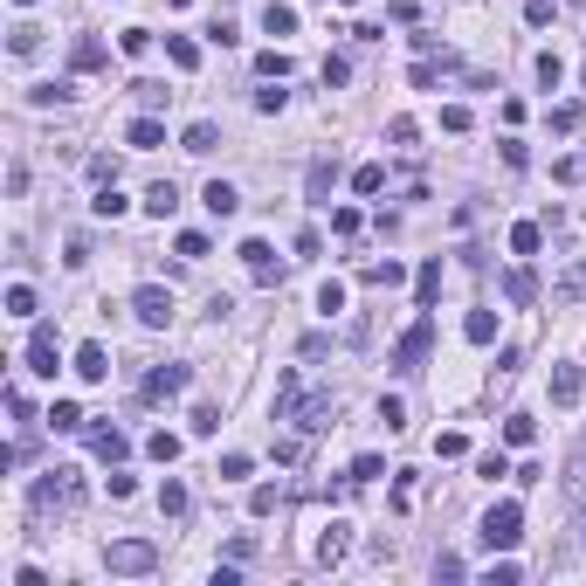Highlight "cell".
Returning a JSON list of instances; mask_svg holds the SVG:
<instances>
[{
  "label": "cell",
  "mask_w": 586,
  "mask_h": 586,
  "mask_svg": "<svg viewBox=\"0 0 586 586\" xmlns=\"http://www.w3.org/2000/svg\"><path fill=\"white\" fill-rule=\"evenodd\" d=\"M256 77L283 83V77H290V55H283V49H263V55H256Z\"/></svg>",
  "instance_id": "obj_29"
},
{
  "label": "cell",
  "mask_w": 586,
  "mask_h": 586,
  "mask_svg": "<svg viewBox=\"0 0 586 586\" xmlns=\"http://www.w3.org/2000/svg\"><path fill=\"white\" fill-rule=\"evenodd\" d=\"M400 276H407L400 263H366V283H373V290H394Z\"/></svg>",
  "instance_id": "obj_38"
},
{
  "label": "cell",
  "mask_w": 586,
  "mask_h": 586,
  "mask_svg": "<svg viewBox=\"0 0 586 586\" xmlns=\"http://www.w3.org/2000/svg\"><path fill=\"white\" fill-rule=\"evenodd\" d=\"M580 166H586V159H580Z\"/></svg>",
  "instance_id": "obj_60"
},
{
  "label": "cell",
  "mask_w": 586,
  "mask_h": 586,
  "mask_svg": "<svg viewBox=\"0 0 586 586\" xmlns=\"http://www.w3.org/2000/svg\"><path fill=\"white\" fill-rule=\"evenodd\" d=\"M187 483H159V517H187Z\"/></svg>",
  "instance_id": "obj_26"
},
{
  "label": "cell",
  "mask_w": 586,
  "mask_h": 586,
  "mask_svg": "<svg viewBox=\"0 0 586 586\" xmlns=\"http://www.w3.org/2000/svg\"><path fill=\"white\" fill-rule=\"evenodd\" d=\"M346 552H352V538H346V525H331V532H324V538H318V566H338V559H346Z\"/></svg>",
  "instance_id": "obj_22"
},
{
  "label": "cell",
  "mask_w": 586,
  "mask_h": 586,
  "mask_svg": "<svg viewBox=\"0 0 586 586\" xmlns=\"http://www.w3.org/2000/svg\"><path fill=\"white\" fill-rule=\"evenodd\" d=\"M462 573H469V566L455 559V552H442V559H435V580H462Z\"/></svg>",
  "instance_id": "obj_54"
},
{
  "label": "cell",
  "mask_w": 586,
  "mask_h": 586,
  "mask_svg": "<svg viewBox=\"0 0 586 586\" xmlns=\"http://www.w3.org/2000/svg\"><path fill=\"white\" fill-rule=\"evenodd\" d=\"M346 7H359V0H346Z\"/></svg>",
  "instance_id": "obj_58"
},
{
  "label": "cell",
  "mask_w": 586,
  "mask_h": 586,
  "mask_svg": "<svg viewBox=\"0 0 586 586\" xmlns=\"http://www.w3.org/2000/svg\"><path fill=\"white\" fill-rule=\"evenodd\" d=\"M14 7H28V0H14Z\"/></svg>",
  "instance_id": "obj_59"
},
{
  "label": "cell",
  "mask_w": 586,
  "mask_h": 586,
  "mask_svg": "<svg viewBox=\"0 0 586 586\" xmlns=\"http://www.w3.org/2000/svg\"><path fill=\"white\" fill-rule=\"evenodd\" d=\"M187 387H193L187 366H152L145 373V400H173V394H187Z\"/></svg>",
  "instance_id": "obj_9"
},
{
  "label": "cell",
  "mask_w": 586,
  "mask_h": 586,
  "mask_svg": "<svg viewBox=\"0 0 586 586\" xmlns=\"http://www.w3.org/2000/svg\"><path fill=\"white\" fill-rule=\"evenodd\" d=\"M49 427H55V435H83V427H90V414H83L77 400H55V407H49Z\"/></svg>",
  "instance_id": "obj_14"
},
{
  "label": "cell",
  "mask_w": 586,
  "mask_h": 586,
  "mask_svg": "<svg viewBox=\"0 0 586 586\" xmlns=\"http://www.w3.org/2000/svg\"><path fill=\"white\" fill-rule=\"evenodd\" d=\"M566 504H573V510H586V455L573 462V469H566Z\"/></svg>",
  "instance_id": "obj_32"
},
{
  "label": "cell",
  "mask_w": 586,
  "mask_h": 586,
  "mask_svg": "<svg viewBox=\"0 0 586 586\" xmlns=\"http://www.w3.org/2000/svg\"><path fill=\"white\" fill-rule=\"evenodd\" d=\"M90 208L104 214V221H118V214L132 208V200H125V193H118V180H104V187H97V200H90Z\"/></svg>",
  "instance_id": "obj_28"
},
{
  "label": "cell",
  "mask_w": 586,
  "mask_h": 586,
  "mask_svg": "<svg viewBox=\"0 0 586 586\" xmlns=\"http://www.w3.org/2000/svg\"><path fill=\"white\" fill-rule=\"evenodd\" d=\"M483 580H490V586H517V566H510V559H497L490 573H483Z\"/></svg>",
  "instance_id": "obj_56"
},
{
  "label": "cell",
  "mask_w": 586,
  "mask_h": 586,
  "mask_svg": "<svg viewBox=\"0 0 586 586\" xmlns=\"http://www.w3.org/2000/svg\"><path fill=\"white\" fill-rule=\"evenodd\" d=\"M145 455H152V462H180V435H152V442H145Z\"/></svg>",
  "instance_id": "obj_37"
},
{
  "label": "cell",
  "mask_w": 586,
  "mask_h": 586,
  "mask_svg": "<svg viewBox=\"0 0 586 586\" xmlns=\"http://www.w3.org/2000/svg\"><path fill=\"white\" fill-rule=\"evenodd\" d=\"M248 469H256V455H221V469H214V476H221V483H241V476H248Z\"/></svg>",
  "instance_id": "obj_33"
},
{
  "label": "cell",
  "mask_w": 586,
  "mask_h": 586,
  "mask_svg": "<svg viewBox=\"0 0 586 586\" xmlns=\"http://www.w3.org/2000/svg\"><path fill=\"white\" fill-rule=\"evenodd\" d=\"M532 69H538V83H545V90H559V83H566V62H559V55H552V49L538 55Z\"/></svg>",
  "instance_id": "obj_34"
},
{
  "label": "cell",
  "mask_w": 586,
  "mask_h": 586,
  "mask_svg": "<svg viewBox=\"0 0 586 586\" xmlns=\"http://www.w3.org/2000/svg\"><path fill=\"white\" fill-rule=\"evenodd\" d=\"M414 297H421V311L442 297V256H435V263H421V276H414Z\"/></svg>",
  "instance_id": "obj_23"
},
{
  "label": "cell",
  "mask_w": 586,
  "mask_h": 586,
  "mask_svg": "<svg viewBox=\"0 0 586 586\" xmlns=\"http://www.w3.org/2000/svg\"><path fill=\"white\" fill-rule=\"evenodd\" d=\"M346 77H352V62H346V55H324V90H338Z\"/></svg>",
  "instance_id": "obj_50"
},
{
  "label": "cell",
  "mask_w": 586,
  "mask_h": 586,
  "mask_svg": "<svg viewBox=\"0 0 586 586\" xmlns=\"http://www.w3.org/2000/svg\"><path fill=\"white\" fill-rule=\"evenodd\" d=\"M200 256H208V235H200V228H187V235H180V263H200Z\"/></svg>",
  "instance_id": "obj_47"
},
{
  "label": "cell",
  "mask_w": 586,
  "mask_h": 586,
  "mask_svg": "<svg viewBox=\"0 0 586 586\" xmlns=\"http://www.w3.org/2000/svg\"><path fill=\"white\" fill-rule=\"evenodd\" d=\"M318 311H324V318H338V311H346V283H324V290H318Z\"/></svg>",
  "instance_id": "obj_44"
},
{
  "label": "cell",
  "mask_w": 586,
  "mask_h": 586,
  "mask_svg": "<svg viewBox=\"0 0 586 586\" xmlns=\"http://www.w3.org/2000/svg\"><path fill=\"white\" fill-rule=\"evenodd\" d=\"M125 145H132V152H152V145H166V125L145 110V118H132V125H125Z\"/></svg>",
  "instance_id": "obj_11"
},
{
  "label": "cell",
  "mask_w": 586,
  "mask_h": 586,
  "mask_svg": "<svg viewBox=\"0 0 586 586\" xmlns=\"http://www.w3.org/2000/svg\"><path fill=\"white\" fill-rule=\"evenodd\" d=\"M180 145H187L193 159H208L214 145H221V125H214V118H200V125H187V138H180Z\"/></svg>",
  "instance_id": "obj_15"
},
{
  "label": "cell",
  "mask_w": 586,
  "mask_h": 586,
  "mask_svg": "<svg viewBox=\"0 0 586 586\" xmlns=\"http://www.w3.org/2000/svg\"><path fill=\"white\" fill-rule=\"evenodd\" d=\"M166 55H173V69H200V42L187 35H166Z\"/></svg>",
  "instance_id": "obj_24"
},
{
  "label": "cell",
  "mask_w": 586,
  "mask_h": 586,
  "mask_svg": "<svg viewBox=\"0 0 586 586\" xmlns=\"http://www.w3.org/2000/svg\"><path fill=\"white\" fill-rule=\"evenodd\" d=\"M318 256H324V235H318V228H304V235H297V263H318Z\"/></svg>",
  "instance_id": "obj_43"
},
{
  "label": "cell",
  "mask_w": 586,
  "mask_h": 586,
  "mask_svg": "<svg viewBox=\"0 0 586 586\" xmlns=\"http://www.w3.org/2000/svg\"><path fill=\"white\" fill-rule=\"evenodd\" d=\"M373 476H387V462H379V455H359V462H352V476H346V483H373Z\"/></svg>",
  "instance_id": "obj_46"
},
{
  "label": "cell",
  "mask_w": 586,
  "mask_h": 586,
  "mask_svg": "<svg viewBox=\"0 0 586 586\" xmlns=\"http://www.w3.org/2000/svg\"><path fill=\"white\" fill-rule=\"evenodd\" d=\"M208 42H214V49H235V42H241V28H235V21H228V14H221V21H214V28H208Z\"/></svg>",
  "instance_id": "obj_45"
},
{
  "label": "cell",
  "mask_w": 586,
  "mask_h": 586,
  "mask_svg": "<svg viewBox=\"0 0 586 586\" xmlns=\"http://www.w3.org/2000/svg\"><path fill=\"white\" fill-rule=\"evenodd\" d=\"M573 297H586V263L566 269V283H559V304H573Z\"/></svg>",
  "instance_id": "obj_49"
},
{
  "label": "cell",
  "mask_w": 586,
  "mask_h": 586,
  "mask_svg": "<svg viewBox=\"0 0 586 586\" xmlns=\"http://www.w3.org/2000/svg\"><path fill=\"white\" fill-rule=\"evenodd\" d=\"M104 566L118 573V580H138V573H152V566H159V545H152V538H110V545H104Z\"/></svg>",
  "instance_id": "obj_3"
},
{
  "label": "cell",
  "mask_w": 586,
  "mask_h": 586,
  "mask_svg": "<svg viewBox=\"0 0 586 586\" xmlns=\"http://www.w3.org/2000/svg\"><path fill=\"white\" fill-rule=\"evenodd\" d=\"M200 200H208V214H214V221H228V214L241 208V193L228 187V180H208V193H200Z\"/></svg>",
  "instance_id": "obj_16"
},
{
  "label": "cell",
  "mask_w": 586,
  "mask_h": 586,
  "mask_svg": "<svg viewBox=\"0 0 586 586\" xmlns=\"http://www.w3.org/2000/svg\"><path fill=\"white\" fill-rule=\"evenodd\" d=\"M427 346H435V318H414L407 331H400V346H394V373H421Z\"/></svg>",
  "instance_id": "obj_5"
},
{
  "label": "cell",
  "mask_w": 586,
  "mask_h": 586,
  "mask_svg": "<svg viewBox=\"0 0 586 586\" xmlns=\"http://www.w3.org/2000/svg\"><path fill=\"white\" fill-rule=\"evenodd\" d=\"M145 208L159 214V221H166V214H180V187H173V180H152V187H145Z\"/></svg>",
  "instance_id": "obj_19"
},
{
  "label": "cell",
  "mask_w": 586,
  "mask_h": 586,
  "mask_svg": "<svg viewBox=\"0 0 586 586\" xmlns=\"http://www.w3.org/2000/svg\"><path fill=\"white\" fill-rule=\"evenodd\" d=\"M7 318H35V290H28V283L7 290Z\"/></svg>",
  "instance_id": "obj_41"
},
{
  "label": "cell",
  "mask_w": 586,
  "mask_h": 586,
  "mask_svg": "<svg viewBox=\"0 0 586 586\" xmlns=\"http://www.w3.org/2000/svg\"><path fill=\"white\" fill-rule=\"evenodd\" d=\"M504 297H510V304H532V297H538V276H532L525 263H517V269H504Z\"/></svg>",
  "instance_id": "obj_18"
},
{
  "label": "cell",
  "mask_w": 586,
  "mask_h": 586,
  "mask_svg": "<svg viewBox=\"0 0 586 586\" xmlns=\"http://www.w3.org/2000/svg\"><path fill=\"white\" fill-rule=\"evenodd\" d=\"M263 35H297V7L290 0H269L263 7Z\"/></svg>",
  "instance_id": "obj_17"
},
{
  "label": "cell",
  "mask_w": 586,
  "mask_h": 586,
  "mask_svg": "<svg viewBox=\"0 0 586 586\" xmlns=\"http://www.w3.org/2000/svg\"><path fill=\"white\" fill-rule=\"evenodd\" d=\"M435 455H449V462H455V455H469V435H442V442H435Z\"/></svg>",
  "instance_id": "obj_55"
},
{
  "label": "cell",
  "mask_w": 586,
  "mask_h": 586,
  "mask_svg": "<svg viewBox=\"0 0 586 586\" xmlns=\"http://www.w3.org/2000/svg\"><path fill=\"white\" fill-rule=\"evenodd\" d=\"M580 394H586V373L580 366H559L552 373V407H580Z\"/></svg>",
  "instance_id": "obj_13"
},
{
  "label": "cell",
  "mask_w": 586,
  "mask_h": 586,
  "mask_svg": "<svg viewBox=\"0 0 586 586\" xmlns=\"http://www.w3.org/2000/svg\"><path fill=\"white\" fill-rule=\"evenodd\" d=\"M387 138H394L400 152H414V138H421V125H414V118H394V125H387Z\"/></svg>",
  "instance_id": "obj_40"
},
{
  "label": "cell",
  "mask_w": 586,
  "mask_h": 586,
  "mask_svg": "<svg viewBox=\"0 0 586 586\" xmlns=\"http://www.w3.org/2000/svg\"><path fill=\"white\" fill-rule=\"evenodd\" d=\"M132 318H138V324H152V331H159V324H173V290L145 283V290L132 297Z\"/></svg>",
  "instance_id": "obj_7"
},
{
  "label": "cell",
  "mask_w": 586,
  "mask_h": 586,
  "mask_svg": "<svg viewBox=\"0 0 586 586\" xmlns=\"http://www.w3.org/2000/svg\"><path fill=\"white\" fill-rule=\"evenodd\" d=\"M525 21L545 28V21H552V0H525Z\"/></svg>",
  "instance_id": "obj_57"
},
{
  "label": "cell",
  "mask_w": 586,
  "mask_h": 586,
  "mask_svg": "<svg viewBox=\"0 0 586 586\" xmlns=\"http://www.w3.org/2000/svg\"><path fill=\"white\" fill-rule=\"evenodd\" d=\"M83 435H90V455H97V462H125V455H132V435H125V427H110V421L83 427Z\"/></svg>",
  "instance_id": "obj_8"
},
{
  "label": "cell",
  "mask_w": 586,
  "mask_h": 586,
  "mask_svg": "<svg viewBox=\"0 0 586 586\" xmlns=\"http://www.w3.org/2000/svg\"><path fill=\"white\" fill-rule=\"evenodd\" d=\"M241 263H248L256 283H283V263H276V248H269V241H241Z\"/></svg>",
  "instance_id": "obj_10"
},
{
  "label": "cell",
  "mask_w": 586,
  "mask_h": 586,
  "mask_svg": "<svg viewBox=\"0 0 586 586\" xmlns=\"http://www.w3.org/2000/svg\"><path fill=\"white\" fill-rule=\"evenodd\" d=\"M7 49H14V55H35V49H42V28H35V21H14Z\"/></svg>",
  "instance_id": "obj_30"
},
{
  "label": "cell",
  "mask_w": 586,
  "mask_h": 586,
  "mask_svg": "<svg viewBox=\"0 0 586 586\" xmlns=\"http://www.w3.org/2000/svg\"><path fill=\"white\" fill-rule=\"evenodd\" d=\"M248 510H256V517H269V510H276V483H256V490H248Z\"/></svg>",
  "instance_id": "obj_48"
},
{
  "label": "cell",
  "mask_w": 586,
  "mask_h": 586,
  "mask_svg": "<svg viewBox=\"0 0 586 586\" xmlns=\"http://www.w3.org/2000/svg\"><path fill=\"white\" fill-rule=\"evenodd\" d=\"M504 442H510V449H532V442H538V421H532V414H510V421H504Z\"/></svg>",
  "instance_id": "obj_27"
},
{
  "label": "cell",
  "mask_w": 586,
  "mask_h": 586,
  "mask_svg": "<svg viewBox=\"0 0 586 586\" xmlns=\"http://www.w3.org/2000/svg\"><path fill=\"white\" fill-rule=\"evenodd\" d=\"M132 97H138V110H159L173 90H166V83H145V77H138V83H132Z\"/></svg>",
  "instance_id": "obj_35"
},
{
  "label": "cell",
  "mask_w": 586,
  "mask_h": 586,
  "mask_svg": "<svg viewBox=\"0 0 586 586\" xmlns=\"http://www.w3.org/2000/svg\"><path fill=\"white\" fill-rule=\"evenodd\" d=\"M77 379H90V387H97V379H110V352L97 346V338H90V346H77Z\"/></svg>",
  "instance_id": "obj_12"
},
{
  "label": "cell",
  "mask_w": 586,
  "mask_h": 586,
  "mask_svg": "<svg viewBox=\"0 0 586 586\" xmlns=\"http://www.w3.org/2000/svg\"><path fill=\"white\" fill-rule=\"evenodd\" d=\"M483 545H490V552H510V545H517V538H525V504H490L483 510Z\"/></svg>",
  "instance_id": "obj_4"
},
{
  "label": "cell",
  "mask_w": 586,
  "mask_h": 586,
  "mask_svg": "<svg viewBox=\"0 0 586 586\" xmlns=\"http://www.w3.org/2000/svg\"><path fill=\"white\" fill-rule=\"evenodd\" d=\"M55 359H62V338H55V324H35V331H28V373L55 379Z\"/></svg>",
  "instance_id": "obj_6"
},
{
  "label": "cell",
  "mask_w": 586,
  "mask_h": 586,
  "mask_svg": "<svg viewBox=\"0 0 586 586\" xmlns=\"http://www.w3.org/2000/svg\"><path fill=\"white\" fill-rule=\"evenodd\" d=\"M304 187H311V200H318V208H331V159L311 166V180H304Z\"/></svg>",
  "instance_id": "obj_31"
},
{
  "label": "cell",
  "mask_w": 586,
  "mask_h": 586,
  "mask_svg": "<svg viewBox=\"0 0 586 586\" xmlns=\"http://www.w3.org/2000/svg\"><path fill=\"white\" fill-rule=\"evenodd\" d=\"M269 414H276V421H290V427H304V435H324V427L338 421V394H311L297 373H283V379H276Z\"/></svg>",
  "instance_id": "obj_1"
},
{
  "label": "cell",
  "mask_w": 586,
  "mask_h": 586,
  "mask_svg": "<svg viewBox=\"0 0 586 586\" xmlns=\"http://www.w3.org/2000/svg\"><path fill=\"white\" fill-rule=\"evenodd\" d=\"M221 427V407H193V435H214Z\"/></svg>",
  "instance_id": "obj_53"
},
{
  "label": "cell",
  "mask_w": 586,
  "mask_h": 586,
  "mask_svg": "<svg viewBox=\"0 0 586 586\" xmlns=\"http://www.w3.org/2000/svg\"><path fill=\"white\" fill-rule=\"evenodd\" d=\"M552 132H580V104H559V110H552Z\"/></svg>",
  "instance_id": "obj_52"
},
{
  "label": "cell",
  "mask_w": 586,
  "mask_h": 586,
  "mask_svg": "<svg viewBox=\"0 0 586 586\" xmlns=\"http://www.w3.org/2000/svg\"><path fill=\"white\" fill-rule=\"evenodd\" d=\"M118 49H125V55H145V49H152V35H145V28H125V42H118Z\"/></svg>",
  "instance_id": "obj_51"
},
{
  "label": "cell",
  "mask_w": 586,
  "mask_h": 586,
  "mask_svg": "<svg viewBox=\"0 0 586 586\" xmlns=\"http://www.w3.org/2000/svg\"><path fill=\"white\" fill-rule=\"evenodd\" d=\"M379 421H387V435H400V427H407V400L379 394Z\"/></svg>",
  "instance_id": "obj_36"
},
{
  "label": "cell",
  "mask_w": 586,
  "mask_h": 586,
  "mask_svg": "<svg viewBox=\"0 0 586 586\" xmlns=\"http://www.w3.org/2000/svg\"><path fill=\"white\" fill-rule=\"evenodd\" d=\"M462 338H469V346H490V338H497V311H469Z\"/></svg>",
  "instance_id": "obj_25"
},
{
  "label": "cell",
  "mask_w": 586,
  "mask_h": 586,
  "mask_svg": "<svg viewBox=\"0 0 586 586\" xmlns=\"http://www.w3.org/2000/svg\"><path fill=\"white\" fill-rule=\"evenodd\" d=\"M28 504H35V517H49V510H77L83 504V476H77V469H49V476L35 483Z\"/></svg>",
  "instance_id": "obj_2"
},
{
  "label": "cell",
  "mask_w": 586,
  "mask_h": 586,
  "mask_svg": "<svg viewBox=\"0 0 586 586\" xmlns=\"http://www.w3.org/2000/svg\"><path fill=\"white\" fill-rule=\"evenodd\" d=\"M104 42H97V35H77V49H69V62H77V69H104Z\"/></svg>",
  "instance_id": "obj_21"
},
{
  "label": "cell",
  "mask_w": 586,
  "mask_h": 586,
  "mask_svg": "<svg viewBox=\"0 0 586 586\" xmlns=\"http://www.w3.org/2000/svg\"><path fill=\"white\" fill-rule=\"evenodd\" d=\"M538 248H545V228H538V221H517V228H510V256H538Z\"/></svg>",
  "instance_id": "obj_20"
},
{
  "label": "cell",
  "mask_w": 586,
  "mask_h": 586,
  "mask_svg": "<svg viewBox=\"0 0 586 586\" xmlns=\"http://www.w3.org/2000/svg\"><path fill=\"white\" fill-rule=\"evenodd\" d=\"M387 187V166H359V173H352V193H379Z\"/></svg>",
  "instance_id": "obj_39"
},
{
  "label": "cell",
  "mask_w": 586,
  "mask_h": 586,
  "mask_svg": "<svg viewBox=\"0 0 586 586\" xmlns=\"http://www.w3.org/2000/svg\"><path fill=\"white\" fill-rule=\"evenodd\" d=\"M28 97H35V104H69V97H77V83H42V90H28Z\"/></svg>",
  "instance_id": "obj_42"
}]
</instances>
